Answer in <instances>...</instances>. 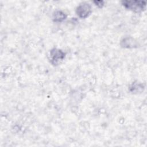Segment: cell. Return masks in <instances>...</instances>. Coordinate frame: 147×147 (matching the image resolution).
I'll use <instances>...</instances> for the list:
<instances>
[{"label":"cell","instance_id":"6da1fadb","mask_svg":"<svg viewBox=\"0 0 147 147\" xmlns=\"http://www.w3.org/2000/svg\"><path fill=\"white\" fill-rule=\"evenodd\" d=\"M122 4L126 8L136 12L142 11L145 6V3L142 1H123Z\"/></svg>","mask_w":147,"mask_h":147},{"label":"cell","instance_id":"7a4b0ae2","mask_svg":"<svg viewBox=\"0 0 147 147\" xmlns=\"http://www.w3.org/2000/svg\"><path fill=\"white\" fill-rule=\"evenodd\" d=\"M91 7L89 4L83 3L80 4L76 9L77 14L81 18L87 17L91 13Z\"/></svg>","mask_w":147,"mask_h":147},{"label":"cell","instance_id":"3957f363","mask_svg":"<svg viewBox=\"0 0 147 147\" xmlns=\"http://www.w3.org/2000/svg\"><path fill=\"white\" fill-rule=\"evenodd\" d=\"M51 62L53 64H57L60 61L62 60L65 57V54L61 50L53 49L51 51Z\"/></svg>","mask_w":147,"mask_h":147},{"label":"cell","instance_id":"277c9868","mask_svg":"<svg viewBox=\"0 0 147 147\" xmlns=\"http://www.w3.org/2000/svg\"><path fill=\"white\" fill-rule=\"evenodd\" d=\"M65 15L64 14V13H62L61 11H58L57 12H56L54 15H53V18H54V21H58V22H60L63 20H64L65 18Z\"/></svg>","mask_w":147,"mask_h":147}]
</instances>
